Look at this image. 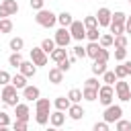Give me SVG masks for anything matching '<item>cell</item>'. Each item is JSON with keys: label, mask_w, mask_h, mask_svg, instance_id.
I'll return each mask as SVG.
<instances>
[{"label": "cell", "mask_w": 131, "mask_h": 131, "mask_svg": "<svg viewBox=\"0 0 131 131\" xmlns=\"http://www.w3.org/2000/svg\"><path fill=\"white\" fill-rule=\"evenodd\" d=\"M0 100L6 104V106H16L18 104V90L8 82L2 86V92H0Z\"/></svg>", "instance_id": "6da1fadb"}, {"label": "cell", "mask_w": 131, "mask_h": 131, "mask_svg": "<svg viewBox=\"0 0 131 131\" xmlns=\"http://www.w3.org/2000/svg\"><path fill=\"white\" fill-rule=\"evenodd\" d=\"M35 20H37V25H39V27L51 29V27L57 23V14H53L51 10H45V8H41V10H37V16H35Z\"/></svg>", "instance_id": "7a4b0ae2"}, {"label": "cell", "mask_w": 131, "mask_h": 131, "mask_svg": "<svg viewBox=\"0 0 131 131\" xmlns=\"http://www.w3.org/2000/svg\"><path fill=\"white\" fill-rule=\"evenodd\" d=\"M115 92H117V98L119 100H123V102L131 100V88H129L127 82H123V78H119L115 82Z\"/></svg>", "instance_id": "3957f363"}, {"label": "cell", "mask_w": 131, "mask_h": 131, "mask_svg": "<svg viewBox=\"0 0 131 131\" xmlns=\"http://www.w3.org/2000/svg\"><path fill=\"white\" fill-rule=\"evenodd\" d=\"M113 98H115V90H113L111 84H104V86L98 88V100H100V104L108 106V104H113Z\"/></svg>", "instance_id": "277c9868"}, {"label": "cell", "mask_w": 131, "mask_h": 131, "mask_svg": "<svg viewBox=\"0 0 131 131\" xmlns=\"http://www.w3.org/2000/svg\"><path fill=\"white\" fill-rule=\"evenodd\" d=\"M104 121L111 125V123H115V121H119L121 117H123V108L119 106V104H108L106 108H104Z\"/></svg>", "instance_id": "5b68a950"}, {"label": "cell", "mask_w": 131, "mask_h": 131, "mask_svg": "<svg viewBox=\"0 0 131 131\" xmlns=\"http://www.w3.org/2000/svg\"><path fill=\"white\" fill-rule=\"evenodd\" d=\"M70 35H72V39H76V41L86 39V27H84V23H82V20H72V25H70Z\"/></svg>", "instance_id": "8992f818"}, {"label": "cell", "mask_w": 131, "mask_h": 131, "mask_svg": "<svg viewBox=\"0 0 131 131\" xmlns=\"http://www.w3.org/2000/svg\"><path fill=\"white\" fill-rule=\"evenodd\" d=\"M53 41H55V45H59V47H68V45H70V41H72L70 29H66V27L57 29V31H55V37H53Z\"/></svg>", "instance_id": "52a82bcc"}, {"label": "cell", "mask_w": 131, "mask_h": 131, "mask_svg": "<svg viewBox=\"0 0 131 131\" xmlns=\"http://www.w3.org/2000/svg\"><path fill=\"white\" fill-rule=\"evenodd\" d=\"M31 61L35 66H45L47 63V53L41 49V47H33L31 49Z\"/></svg>", "instance_id": "ba28073f"}, {"label": "cell", "mask_w": 131, "mask_h": 131, "mask_svg": "<svg viewBox=\"0 0 131 131\" xmlns=\"http://www.w3.org/2000/svg\"><path fill=\"white\" fill-rule=\"evenodd\" d=\"M111 10L106 8V6H102V8H98V12H96V20H98V27H108L111 25Z\"/></svg>", "instance_id": "9c48e42d"}, {"label": "cell", "mask_w": 131, "mask_h": 131, "mask_svg": "<svg viewBox=\"0 0 131 131\" xmlns=\"http://www.w3.org/2000/svg\"><path fill=\"white\" fill-rule=\"evenodd\" d=\"M18 70H20V74L23 76H27V78H33L35 74H37V66L33 63V61H20V66H18Z\"/></svg>", "instance_id": "30bf717a"}, {"label": "cell", "mask_w": 131, "mask_h": 131, "mask_svg": "<svg viewBox=\"0 0 131 131\" xmlns=\"http://www.w3.org/2000/svg\"><path fill=\"white\" fill-rule=\"evenodd\" d=\"M68 115H70V119H74V121H80L86 113H84V108L78 104V102H72L70 104V108H68Z\"/></svg>", "instance_id": "8fae6325"}, {"label": "cell", "mask_w": 131, "mask_h": 131, "mask_svg": "<svg viewBox=\"0 0 131 131\" xmlns=\"http://www.w3.org/2000/svg\"><path fill=\"white\" fill-rule=\"evenodd\" d=\"M49 123H51V127H61V125L66 123V115H63V111L49 113Z\"/></svg>", "instance_id": "7c38bea8"}, {"label": "cell", "mask_w": 131, "mask_h": 131, "mask_svg": "<svg viewBox=\"0 0 131 131\" xmlns=\"http://www.w3.org/2000/svg\"><path fill=\"white\" fill-rule=\"evenodd\" d=\"M39 94H41V92H39L37 86H29V84H27V86L23 88V98H27V100H37Z\"/></svg>", "instance_id": "4fadbf2b"}, {"label": "cell", "mask_w": 131, "mask_h": 131, "mask_svg": "<svg viewBox=\"0 0 131 131\" xmlns=\"http://www.w3.org/2000/svg\"><path fill=\"white\" fill-rule=\"evenodd\" d=\"M100 43L98 41H90L88 45H86V57H92V59H96V55H98V51H100Z\"/></svg>", "instance_id": "5bb4252c"}, {"label": "cell", "mask_w": 131, "mask_h": 131, "mask_svg": "<svg viewBox=\"0 0 131 131\" xmlns=\"http://www.w3.org/2000/svg\"><path fill=\"white\" fill-rule=\"evenodd\" d=\"M6 12H8V16H12V14H16L18 12V2L16 0H2V4H0Z\"/></svg>", "instance_id": "9a60e30c"}, {"label": "cell", "mask_w": 131, "mask_h": 131, "mask_svg": "<svg viewBox=\"0 0 131 131\" xmlns=\"http://www.w3.org/2000/svg\"><path fill=\"white\" fill-rule=\"evenodd\" d=\"M49 57L57 63V61H61V59H66V57H68V51H66V47H59V45H57V47L49 53Z\"/></svg>", "instance_id": "2e32d148"}, {"label": "cell", "mask_w": 131, "mask_h": 131, "mask_svg": "<svg viewBox=\"0 0 131 131\" xmlns=\"http://www.w3.org/2000/svg\"><path fill=\"white\" fill-rule=\"evenodd\" d=\"M49 82L51 84H61L63 82V72L59 68H51L49 70Z\"/></svg>", "instance_id": "e0dca14e"}, {"label": "cell", "mask_w": 131, "mask_h": 131, "mask_svg": "<svg viewBox=\"0 0 131 131\" xmlns=\"http://www.w3.org/2000/svg\"><path fill=\"white\" fill-rule=\"evenodd\" d=\"M35 111H39V113H49V111H51L49 98H37V100H35Z\"/></svg>", "instance_id": "ac0fdd59"}, {"label": "cell", "mask_w": 131, "mask_h": 131, "mask_svg": "<svg viewBox=\"0 0 131 131\" xmlns=\"http://www.w3.org/2000/svg\"><path fill=\"white\" fill-rule=\"evenodd\" d=\"M10 84H12L16 90H23V88L27 86V76H23V74H16V76H12V78H10Z\"/></svg>", "instance_id": "d6986e66"}, {"label": "cell", "mask_w": 131, "mask_h": 131, "mask_svg": "<svg viewBox=\"0 0 131 131\" xmlns=\"http://www.w3.org/2000/svg\"><path fill=\"white\" fill-rule=\"evenodd\" d=\"M70 104H72V102H70V98H68V96H57V98L53 100V106H55L57 111H68V108H70Z\"/></svg>", "instance_id": "ffe728a7"}, {"label": "cell", "mask_w": 131, "mask_h": 131, "mask_svg": "<svg viewBox=\"0 0 131 131\" xmlns=\"http://www.w3.org/2000/svg\"><path fill=\"white\" fill-rule=\"evenodd\" d=\"M104 72H106V61H102V59H94V63H92V74L102 76Z\"/></svg>", "instance_id": "44dd1931"}, {"label": "cell", "mask_w": 131, "mask_h": 131, "mask_svg": "<svg viewBox=\"0 0 131 131\" xmlns=\"http://www.w3.org/2000/svg\"><path fill=\"white\" fill-rule=\"evenodd\" d=\"M14 113H16V119H25V121H29V106L27 104H16L14 106Z\"/></svg>", "instance_id": "7402d4cb"}, {"label": "cell", "mask_w": 131, "mask_h": 131, "mask_svg": "<svg viewBox=\"0 0 131 131\" xmlns=\"http://www.w3.org/2000/svg\"><path fill=\"white\" fill-rule=\"evenodd\" d=\"M8 47H10L12 51H20V49L25 47V39H23V37H12L10 43H8Z\"/></svg>", "instance_id": "603a6c76"}, {"label": "cell", "mask_w": 131, "mask_h": 131, "mask_svg": "<svg viewBox=\"0 0 131 131\" xmlns=\"http://www.w3.org/2000/svg\"><path fill=\"white\" fill-rule=\"evenodd\" d=\"M82 96H84L86 100H90V102H92V100H96V98H98V90H96V88H88V86H84Z\"/></svg>", "instance_id": "cb8c5ba5"}, {"label": "cell", "mask_w": 131, "mask_h": 131, "mask_svg": "<svg viewBox=\"0 0 131 131\" xmlns=\"http://www.w3.org/2000/svg\"><path fill=\"white\" fill-rule=\"evenodd\" d=\"M72 20H74V18H72V14H70V12H61V14H57V23H59L61 27H70V25H72Z\"/></svg>", "instance_id": "d4e9b609"}, {"label": "cell", "mask_w": 131, "mask_h": 131, "mask_svg": "<svg viewBox=\"0 0 131 131\" xmlns=\"http://www.w3.org/2000/svg\"><path fill=\"white\" fill-rule=\"evenodd\" d=\"M108 29H111L113 37H115V35H123V33H125V23H111Z\"/></svg>", "instance_id": "484cf974"}, {"label": "cell", "mask_w": 131, "mask_h": 131, "mask_svg": "<svg viewBox=\"0 0 131 131\" xmlns=\"http://www.w3.org/2000/svg\"><path fill=\"white\" fill-rule=\"evenodd\" d=\"M20 61H23L20 51H12V53H10V57H8V63H10L12 68H18V66H20Z\"/></svg>", "instance_id": "4316f807"}, {"label": "cell", "mask_w": 131, "mask_h": 131, "mask_svg": "<svg viewBox=\"0 0 131 131\" xmlns=\"http://www.w3.org/2000/svg\"><path fill=\"white\" fill-rule=\"evenodd\" d=\"M68 98H70V102H80L84 96H82V90H78V88H72V90L68 92Z\"/></svg>", "instance_id": "83f0119b"}, {"label": "cell", "mask_w": 131, "mask_h": 131, "mask_svg": "<svg viewBox=\"0 0 131 131\" xmlns=\"http://www.w3.org/2000/svg\"><path fill=\"white\" fill-rule=\"evenodd\" d=\"M12 31V20L6 16V18H0V33L4 35V33H10Z\"/></svg>", "instance_id": "f1b7e54d"}, {"label": "cell", "mask_w": 131, "mask_h": 131, "mask_svg": "<svg viewBox=\"0 0 131 131\" xmlns=\"http://www.w3.org/2000/svg\"><path fill=\"white\" fill-rule=\"evenodd\" d=\"M86 39H90V41H98V39H100V31H98V27L86 29Z\"/></svg>", "instance_id": "f546056e"}, {"label": "cell", "mask_w": 131, "mask_h": 131, "mask_svg": "<svg viewBox=\"0 0 131 131\" xmlns=\"http://www.w3.org/2000/svg\"><path fill=\"white\" fill-rule=\"evenodd\" d=\"M41 49H43L45 53H51V51L55 49V41H53V39H43V41H41Z\"/></svg>", "instance_id": "4dcf8cb0"}, {"label": "cell", "mask_w": 131, "mask_h": 131, "mask_svg": "<svg viewBox=\"0 0 131 131\" xmlns=\"http://www.w3.org/2000/svg\"><path fill=\"white\" fill-rule=\"evenodd\" d=\"M27 127H29V121H25V119H16L12 123V129L14 131H27Z\"/></svg>", "instance_id": "1f68e13d"}, {"label": "cell", "mask_w": 131, "mask_h": 131, "mask_svg": "<svg viewBox=\"0 0 131 131\" xmlns=\"http://www.w3.org/2000/svg\"><path fill=\"white\" fill-rule=\"evenodd\" d=\"M113 45L115 47H127V37L125 35H115L113 37Z\"/></svg>", "instance_id": "d6a6232c"}, {"label": "cell", "mask_w": 131, "mask_h": 131, "mask_svg": "<svg viewBox=\"0 0 131 131\" xmlns=\"http://www.w3.org/2000/svg\"><path fill=\"white\" fill-rule=\"evenodd\" d=\"M35 121H37V125H47V123H49V113H39V111H37Z\"/></svg>", "instance_id": "836d02e7"}, {"label": "cell", "mask_w": 131, "mask_h": 131, "mask_svg": "<svg viewBox=\"0 0 131 131\" xmlns=\"http://www.w3.org/2000/svg\"><path fill=\"white\" fill-rule=\"evenodd\" d=\"M115 129H117V131H127V129H131V121L119 119V121H115Z\"/></svg>", "instance_id": "e575fe53"}, {"label": "cell", "mask_w": 131, "mask_h": 131, "mask_svg": "<svg viewBox=\"0 0 131 131\" xmlns=\"http://www.w3.org/2000/svg\"><path fill=\"white\" fill-rule=\"evenodd\" d=\"M102 82L113 86V84L117 82V76H115V72H104V74H102Z\"/></svg>", "instance_id": "d590c367"}, {"label": "cell", "mask_w": 131, "mask_h": 131, "mask_svg": "<svg viewBox=\"0 0 131 131\" xmlns=\"http://www.w3.org/2000/svg\"><path fill=\"white\" fill-rule=\"evenodd\" d=\"M125 18H127V14L121 12V10H117L115 14H111V23H125Z\"/></svg>", "instance_id": "8d00e7d4"}, {"label": "cell", "mask_w": 131, "mask_h": 131, "mask_svg": "<svg viewBox=\"0 0 131 131\" xmlns=\"http://www.w3.org/2000/svg\"><path fill=\"white\" fill-rule=\"evenodd\" d=\"M127 57V49L125 47H115V59L117 61H123Z\"/></svg>", "instance_id": "74e56055"}, {"label": "cell", "mask_w": 131, "mask_h": 131, "mask_svg": "<svg viewBox=\"0 0 131 131\" xmlns=\"http://www.w3.org/2000/svg\"><path fill=\"white\" fill-rule=\"evenodd\" d=\"M115 76H117V80H119V78H125V76H129V74H127V68H125V63H121V66H115Z\"/></svg>", "instance_id": "f35d334b"}, {"label": "cell", "mask_w": 131, "mask_h": 131, "mask_svg": "<svg viewBox=\"0 0 131 131\" xmlns=\"http://www.w3.org/2000/svg\"><path fill=\"white\" fill-rule=\"evenodd\" d=\"M8 125H10V117H8V113L0 111V129H6Z\"/></svg>", "instance_id": "ab89813d"}, {"label": "cell", "mask_w": 131, "mask_h": 131, "mask_svg": "<svg viewBox=\"0 0 131 131\" xmlns=\"http://www.w3.org/2000/svg\"><path fill=\"white\" fill-rule=\"evenodd\" d=\"M82 23H84V27H86V29H92V27H98V20H96V16H86V18H84Z\"/></svg>", "instance_id": "60d3db41"}, {"label": "cell", "mask_w": 131, "mask_h": 131, "mask_svg": "<svg viewBox=\"0 0 131 131\" xmlns=\"http://www.w3.org/2000/svg\"><path fill=\"white\" fill-rule=\"evenodd\" d=\"M98 43H100L102 47H111V45H113V35H100Z\"/></svg>", "instance_id": "b9f144b4"}, {"label": "cell", "mask_w": 131, "mask_h": 131, "mask_svg": "<svg viewBox=\"0 0 131 131\" xmlns=\"http://www.w3.org/2000/svg\"><path fill=\"white\" fill-rule=\"evenodd\" d=\"M74 55H76L78 59H84V57H86V47H82V45L74 47Z\"/></svg>", "instance_id": "7bdbcfd3"}, {"label": "cell", "mask_w": 131, "mask_h": 131, "mask_svg": "<svg viewBox=\"0 0 131 131\" xmlns=\"http://www.w3.org/2000/svg\"><path fill=\"white\" fill-rule=\"evenodd\" d=\"M70 66H72V61H70V57H66V59H61V61H57V68H59L61 72H68V70H70Z\"/></svg>", "instance_id": "ee69618b"}, {"label": "cell", "mask_w": 131, "mask_h": 131, "mask_svg": "<svg viewBox=\"0 0 131 131\" xmlns=\"http://www.w3.org/2000/svg\"><path fill=\"white\" fill-rule=\"evenodd\" d=\"M10 78H12V76H10V74H8L6 70H0V86L8 84V82H10Z\"/></svg>", "instance_id": "f6af8a7d"}, {"label": "cell", "mask_w": 131, "mask_h": 131, "mask_svg": "<svg viewBox=\"0 0 131 131\" xmlns=\"http://www.w3.org/2000/svg\"><path fill=\"white\" fill-rule=\"evenodd\" d=\"M108 51H106V47H100V51H98V55H96V59H102V61H108Z\"/></svg>", "instance_id": "bcb514c9"}, {"label": "cell", "mask_w": 131, "mask_h": 131, "mask_svg": "<svg viewBox=\"0 0 131 131\" xmlns=\"http://www.w3.org/2000/svg\"><path fill=\"white\" fill-rule=\"evenodd\" d=\"M84 86H88V88H96V90L100 88V84H98V80H96V78H88Z\"/></svg>", "instance_id": "7dc6e473"}, {"label": "cell", "mask_w": 131, "mask_h": 131, "mask_svg": "<svg viewBox=\"0 0 131 131\" xmlns=\"http://www.w3.org/2000/svg\"><path fill=\"white\" fill-rule=\"evenodd\" d=\"M94 131H108V123H106V121L94 123Z\"/></svg>", "instance_id": "c3c4849f"}, {"label": "cell", "mask_w": 131, "mask_h": 131, "mask_svg": "<svg viewBox=\"0 0 131 131\" xmlns=\"http://www.w3.org/2000/svg\"><path fill=\"white\" fill-rule=\"evenodd\" d=\"M43 2H45V0H29L31 8H35V10H41V8H43Z\"/></svg>", "instance_id": "681fc988"}, {"label": "cell", "mask_w": 131, "mask_h": 131, "mask_svg": "<svg viewBox=\"0 0 131 131\" xmlns=\"http://www.w3.org/2000/svg\"><path fill=\"white\" fill-rule=\"evenodd\" d=\"M125 33H129V35H131V16H127V18H125Z\"/></svg>", "instance_id": "f907efd6"}, {"label": "cell", "mask_w": 131, "mask_h": 131, "mask_svg": "<svg viewBox=\"0 0 131 131\" xmlns=\"http://www.w3.org/2000/svg\"><path fill=\"white\" fill-rule=\"evenodd\" d=\"M6 16H8V12H6V10L0 6V18H6Z\"/></svg>", "instance_id": "816d5d0a"}, {"label": "cell", "mask_w": 131, "mask_h": 131, "mask_svg": "<svg viewBox=\"0 0 131 131\" xmlns=\"http://www.w3.org/2000/svg\"><path fill=\"white\" fill-rule=\"evenodd\" d=\"M125 68H127V74H131V61H125Z\"/></svg>", "instance_id": "f5cc1de1"}, {"label": "cell", "mask_w": 131, "mask_h": 131, "mask_svg": "<svg viewBox=\"0 0 131 131\" xmlns=\"http://www.w3.org/2000/svg\"><path fill=\"white\" fill-rule=\"evenodd\" d=\"M129 4H131V0H129Z\"/></svg>", "instance_id": "db71d44e"}, {"label": "cell", "mask_w": 131, "mask_h": 131, "mask_svg": "<svg viewBox=\"0 0 131 131\" xmlns=\"http://www.w3.org/2000/svg\"><path fill=\"white\" fill-rule=\"evenodd\" d=\"M0 37H2V33H0Z\"/></svg>", "instance_id": "11a10c76"}, {"label": "cell", "mask_w": 131, "mask_h": 131, "mask_svg": "<svg viewBox=\"0 0 131 131\" xmlns=\"http://www.w3.org/2000/svg\"><path fill=\"white\" fill-rule=\"evenodd\" d=\"M129 88H131V86H129Z\"/></svg>", "instance_id": "9f6ffc18"}]
</instances>
